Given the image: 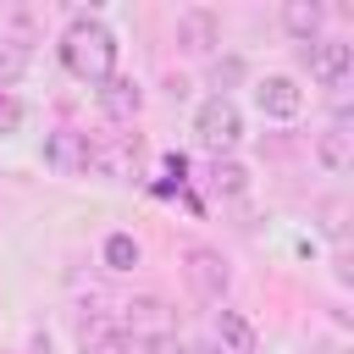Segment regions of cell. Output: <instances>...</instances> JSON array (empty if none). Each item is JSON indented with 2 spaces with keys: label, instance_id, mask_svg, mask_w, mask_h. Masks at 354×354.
Listing matches in <instances>:
<instances>
[{
  "label": "cell",
  "instance_id": "1",
  "mask_svg": "<svg viewBox=\"0 0 354 354\" xmlns=\"http://www.w3.org/2000/svg\"><path fill=\"white\" fill-rule=\"evenodd\" d=\"M61 66L72 72V77H83V83H105V77H116V33L100 22V17H88V11H77L72 22H66V33H61Z\"/></svg>",
  "mask_w": 354,
  "mask_h": 354
},
{
  "label": "cell",
  "instance_id": "2",
  "mask_svg": "<svg viewBox=\"0 0 354 354\" xmlns=\"http://www.w3.org/2000/svg\"><path fill=\"white\" fill-rule=\"evenodd\" d=\"M194 138H199V149H210L216 160L232 155V149L243 144V111H238L227 94H210V100L194 111Z\"/></svg>",
  "mask_w": 354,
  "mask_h": 354
},
{
  "label": "cell",
  "instance_id": "3",
  "mask_svg": "<svg viewBox=\"0 0 354 354\" xmlns=\"http://www.w3.org/2000/svg\"><path fill=\"white\" fill-rule=\"evenodd\" d=\"M183 277H188V293L205 299V304H221L227 288H232V266H227V254L210 249V243H199V249L183 254Z\"/></svg>",
  "mask_w": 354,
  "mask_h": 354
},
{
  "label": "cell",
  "instance_id": "4",
  "mask_svg": "<svg viewBox=\"0 0 354 354\" xmlns=\"http://www.w3.org/2000/svg\"><path fill=\"white\" fill-rule=\"evenodd\" d=\"M122 332L127 337H177V310L166 304V299H155V293H144V299H133V304H122Z\"/></svg>",
  "mask_w": 354,
  "mask_h": 354
},
{
  "label": "cell",
  "instance_id": "5",
  "mask_svg": "<svg viewBox=\"0 0 354 354\" xmlns=\"http://www.w3.org/2000/svg\"><path fill=\"white\" fill-rule=\"evenodd\" d=\"M304 66H310L315 83L343 88L348 72H354V44H343V39H310V44H304Z\"/></svg>",
  "mask_w": 354,
  "mask_h": 354
},
{
  "label": "cell",
  "instance_id": "6",
  "mask_svg": "<svg viewBox=\"0 0 354 354\" xmlns=\"http://www.w3.org/2000/svg\"><path fill=\"white\" fill-rule=\"evenodd\" d=\"M44 166L55 177H83L88 171V133H72V127L44 133Z\"/></svg>",
  "mask_w": 354,
  "mask_h": 354
},
{
  "label": "cell",
  "instance_id": "7",
  "mask_svg": "<svg viewBox=\"0 0 354 354\" xmlns=\"http://www.w3.org/2000/svg\"><path fill=\"white\" fill-rule=\"evenodd\" d=\"M254 105H260V116H277V122H288V116H299L304 111V88L293 83V77H260L254 83Z\"/></svg>",
  "mask_w": 354,
  "mask_h": 354
},
{
  "label": "cell",
  "instance_id": "8",
  "mask_svg": "<svg viewBox=\"0 0 354 354\" xmlns=\"http://www.w3.org/2000/svg\"><path fill=\"white\" fill-rule=\"evenodd\" d=\"M177 44H183V50H194V55L216 50V44H221V22H216V11L188 6V11L177 17Z\"/></svg>",
  "mask_w": 354,
  "mask_h": 354
},
{
  "label": "cell",
  "instance_id": "9",
  "mask_svg": "<svg viewBox=\"0 0 354 354\" xmlns=\"http://www.w3.org/2000/svg\"><path fill=\"white\" fill-rule=\"evenodd\" d=\"M216 343H221V354H260V332H254V321L243 315V310H216Z\"/></svg>",
  "mask_w": 354,
  "mask_h": 354
},
{
  "label": "cell",
  "instance_id": "10",
  "mask_svg": "<svg viewBox=\"0 0 354 354\" xmlns=\"http://www.w3.org/2000/svg\"><path fill=\"white\" fill-rule=\"evenodd\" d=\"M100 111H105L111 122H133V116L144 111V88H138L133 77H105V83H100Z\"/></svg>",
  "mask_w": 354,
  "mask_h": 354
},
{
  "label": "cell",
  "instance_id": "11",
  "mask_svg": "<svg viewBox=\"0 0 354 354\" xmlns=\"http://www.w3.org/2000/svg\"><path fill=\"white\" fill-rule=\"evenodd\" d=\"M315 155H321V166H326V171H348V160H354V133H348V122H343V116L315 138Z\"/></svg>",
  "mask_w": 354,
  "mask_h": 354
},
{
  "label": "cell",
  "instance_id": "12",
  "mask_svg": "<svg viewBox=\"0 0 354 354\" xmlns=\"http://www.w3.org/2000/svg\"><path fill=\"white\" fill-rule=\"evenodd\" d=\"M83 354H127V332H122V321L88 315V321H83Z\"/></svg>",
  "mask_w": 354,
  "mask_h": 354
},
{
  "label": "cell",
  "instance_id": "13",
  "mask_svg": "<svg viewBox=\"0 0 354 354\" xmlns=\"http://www.w3.org/2000/svg\"><path fill=\"white\" fill-rule=\"evenodd\" d=\"M321 22H326V6H321V0H288V6H282V28H288L293 39H304V44L321 33Z\"/></svg>",
  "mask_w": 354,
  "mask_h": 354
},
{
  "label": "cell",
  "instance_id": "14",
  "mask_svg": "<svg viewBox=\"0 0 354 354\" xmlns=\"http://www.w3.org/2000/svg\"><path fill=\"white\" fill-rule=\"evenodd\" d=\"M22 72H28V39L0 33V88H11Z\"/></svg>",
  "mask_w": 354,
  "mask_h": 354
},
{
  "label": "cell",
  "instance_id": "15",
  "mask_svg": "<svg viewBox=\"0 0 354 354\" xmlns=\"http://www.w3.org/2000/svg\"><path fill=\"white\" fill-rule=\"evenodd\" d=\"M210 188L232 199V194H243V188H249V171H243V166H238L232 155H221V160L210 166Z\"/></svg>",
  "mask_w": 354,
  "mask_h": 354
},
{
  "label": "cell",
  "instance_id": "16",
  "mask_svg": "<svg viewBox=\"0 0 354 354\" xmlns=\"http://www.w3.org/2000/svg\"><path fill=\"white\" fill-rule=\"evenodd\" d=\"M105 266H111V271H133V266H138V243H133L127 232H111V238H105Z\"/></svg>",
  "mask_w": 354,
  "mask_h": 354
},
{
  "label": "cell",
  "instance_id": "17",
  "mask_svg": "<svg viewBox=\"0 0 354 354\" xmlns=\"http://www.w3.org/2000/svg\"><path fill=\"white\" fill-rule=\"evenodd\" d=\"M22 122H28V105H22L11 88H0V138H6V133H17Z\"/></svg>",
  "mask_w": 354,
  "mask_h": 354
},
{
  "label": "cell",
  "instance_id": "18",
  "mask_svg": "<svg viewBox=\"0 0 354 354\" xmlns=\"http://www.w3.org/2000/svg\"><path fill=\"white\" fill-rule=\"evenodd\" d=\"M232 77H243V61H238V55H227V61H216V66H210V83H216V94H221V83H232Z\"/></svg>",
  "mask_w": 354,
  "mask_h": 354
},
{
  "label": "cell",
  "instance_id": "19",
  "mask_svg": "<svg viewBox=\"0 0 354 354\" xmlns=\"http://www.w3.org/2000/svg\"><path fill=\"white\" fill-rule=\"evenodd\" d=\"M138 354H183V343H177V337H149Z\"/></svg>",
  "mask_w": 354,
  "mask_h": 354
}]
</instances>
